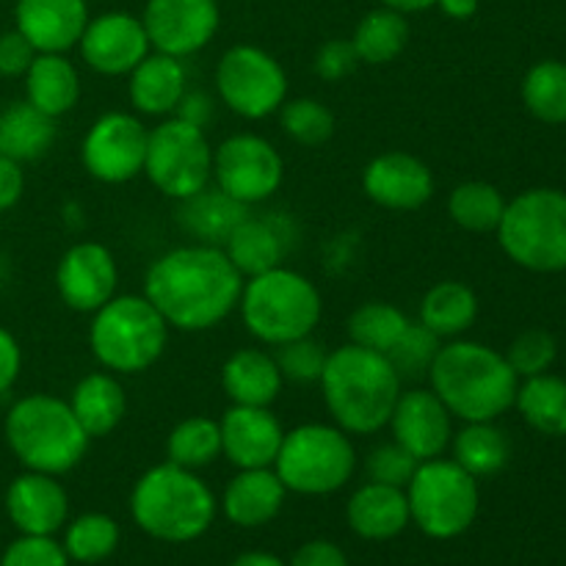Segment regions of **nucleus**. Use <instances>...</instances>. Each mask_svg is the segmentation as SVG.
Returning a JSON list of instances; mask_svg holds the SVG:
<instances>
[{"instance_id": "f257e3e1", "label": "nucleus", "mask_w": 566, "mask_h": 566, "mask_svg": "<svg viewBox=\"0 0 566 566\" xmlns=\"http://www.w3.org/2000/svg\"><path fill=\"white\" fill-rule=\"evenodd\" d=\"M243 276L221 247L186 243L160 254L144 276V296L169 329L208 332L238 310Z\"/></svg>"}, {"instance_id": "f03ea898", "label": "nucleus", "mask_w": 566, "mask_h": 566, "mask_svg": "<svg viewBox=\"0 0 566 566\" xmlns=\"http://www.w3.org/2000/svg\"><path fill=\"white\" fill-rule=\"evenodd\" d=\"M318 385L335 426L352 437H370L387 429L403 390L387 354L354 343L332 348Z\"/></svg>"}, {"instance_id": "7ed1b4c3", "label": "nucleus", "mask_w": 566, "mask_h": 566, "mask_svg": "<svg viewBox=\"0 0 566 566\" xmlns=\"http://www.w3.org/2000/svg\"><path fill=\"white\" fill-rule=\"evenodd\" d=\"M429 387L462 423L497 420L514 407L520 376L486 343L446 340L429 368Z\"/></svg>"}, {"instance_id": "20e7f679", "label": "nucleus", "mask_w": 566, "mask_h": 566, "mask_svg": "<svg viewBox=\"0 0 566 566\" xmlns=\"http://www.w3.org/2000/svg\"><path fill=\"white\" fill-rule=\"evenodd\" d=\"M138 528L158 542L186 545L208 534L216 520V495L193 470L164 462L142 473L130 492Z\"/></svg>"}, {"instance_id": "39448f33", "label": "nucleus", "mask_w": 566, "mask_h": 566, "mask_svg": "<svg viewBox=\"0 0 566 566\" xmlns=\"http://www.w3.org/2000/svg\"><path fill=\"white\" fill-rule=\"evenodd\" d=\"M3 437L22 468L48 475L75 470L86 459L92 442L70 403L50 392H31L11 403L3 420Z\"/></svg>"}, {"instance_id": "423d86ee", "label": "nucleus", "mask_w": 566, "mask_h": 566, "mask_svg": "<svg viewBox=\"0 0 566 566\" xmlns=\"http://www.w3.org/2000/svg\"><path fill=\"white\" fill-rule=\"evenodd\" d=\"M238 313L254 340L276 348L313 335L324 315V298L302 271L276 265L243 280Z\"/></svg>"}, {"instance_id": "0eeeda50", "label": "nucleus", "mask_w": 566, "mask_h": 566, "mask_svg": "<svg viewBox=\"0 0 566 566\" xmlns=\"http://www.w3.org/2000/svg\"><path fill=\"white\" fill-rule=\"evenodd\" d=\"M169 324L144 293L114 296L92 313L88 348L99 368L116 376H138L153 368L169 346Z\"/></svg>"}, {"instance_id": "6e6552de", "label": "nucleus", "mask_w": 566, "mask_h": 566, "mask_svg": "<svg viewBox=\"0 0 566 566\" xmlns=\"http://www.w3.org/2000/svg\"><path fill=\"white\" fill-rule=\"evenodd\" d=\"M514 265L534 274L566 271V191L528 188L506 202L495 230Z\"/></svg>"}, {"instance_id": "1a4fd4ad", "label": "nucleus", "mask_w": 566, "mask_h": 566, "mask_svg": "<svg viewBox=\"0 0 566 566\" xmlns=\"http://www.w3.org/2000/svg\"><path fill=\"white\" fill-rule=\"evenodd\" d=\"M357 470L352 434L335 423H304L285 431L274 473L287 492L321 497L343 490Z\"/></svg>"}, {"instance_id": "9d476101", "label": "nucleus", "mask_w": 566, "mask_h": 566, "mask_svg": "<svg viewBox=\"0 0 566 566\" xmlns=\"http://www.w3.org/2000/svg\"><path fill=\"white\" fill-rule=\"evenodd\" d=\"M409 517L431 539L462 536L479 517V479L459 468L453 459L420 462L407 484Z\"/></svg>"}, {"instance_id": "9b49d317", "label": "nucleus", "mask_w": 566, "mask_h": 566, "mask_svg": "<svg viewBox=\"0 0 566 566\" xmlns=\"http://www.w3.org/2000/svg\"><path fill=\"white\" fill-rule=\"evenodd\" d=\"M144 175L166 199L193 197L213 182V147L202 127L166 116L149 127Z\"/></svg>"}, {"instance_id": "f8f14e48", "label": "nucleus", "mask_w": 566, "mask_h": 566, "mask_svg": "<svg viewBox=\"0 0 566 566\" xmlns=\"http://www.w3.org/2000/svg\"><path fill=\"white\" fill-rule=\"evenodd\" d=\"M221 105L241 119L258 122L276 114L287 99V72L258 44H232L216 64Z\"/></svg>"}, {"instance_id": "ddd939ff", "label": "nucleus", "mask_w": 566, "mask_h": 566, "mask_svg": "<svg viewBox=\"0 0 566 566\" xmlns=\"http://www.w3.org/2000/svg\"><path fill=\"white\" fill-rule=\"evenodd\" d=\"M285 180L280 149L260 133H235L213 149V186L235 202H269Z\"/></svg>"}, {"instance_id": "4468645a", "label": "nucleus", "mask_w": 566, "mask_h": 566, "mask_svg": "<svg viewBox=\"0 0 566 566\" xmlns=\"http://www.w3.org/2000/svg\"><path fill=\"white\" fill-rule=\"evenodd\" d=\"M149 127L142 116L108 111L88 125L81 142V164L97 182L122 186L144 175Z\"/></svg>"}, {"instance_id": "2eb2a0df", "label": "nucleus", "mask_w": 566, "mask_h": 566, "mask_svg": "<svg viewBox=\"0 0 566 566\" xmlns=\"http://www.w3.org/2000/svg\"><path fill=\"white\" fill-rule=\"evenodd\" d=\"M142 22L153 50L188 59L219 33V0H147Z\"/></svg>"}, {"instance_id": "dca6fc26", "label": "nucleus", "mask_w": 566, "mask_h": 566, "mask_svg": "<svg viewBox=\"0 0 566 566\" xmlns=\"http://www.w3.org/2000/svg\"><path fill=\"white\" fill-rule=\"evenodd\" d=\"M119 265L105 243H72L55 265V291L72 313L92 315L116 296Z\"/></svg>"}, {"instance_id": "f3484780", "label": "nucleus", "mask_w": 566, "mask_h": 566, "mask_svg": "<svg viewBox=\"0 0 566 566\" xmlns=\"http://www.w3.org/2000/svg\"><path fill=\"white\" fill-rule=\"evenodd\" d=\"M77 50L88 70L105 77H122L136 70L153 44H149L142 17L127 14V11H105V14L88 17Z\"/></svg>"}, {"instance_id": "a211bd4d", "label": "nucleus", "mask_w": 566, "mask_h": 566, "mask_svg": "<svg viewBox=\"0 0 566 566\" xmlns=\"http://www.w3.org/2000/svg\"><path fill=\"white\" fill-rule=\"evenodd\" d=\"M434 171L412 153L390 149L363 169V191L374 205L396 213L420 210L434 197Z\"/></svg>"}, {"instance_id": "6ab92c4d", "label": "nucleus", "mask_w": 566, "mask_h": 566, "mask_svg": "<svg viewBox=\"0 0 566 566\" xmlns=\"http://www.w3.org/2000/svg\"><path fill=\"white\" fill-rule=\"evenodd\" d=\"M387 429L392 431V440L407 448L418 462H429L442 457L451 446L453 415L431 387H412L401 390Z\"/></svg>"}, {"instance_id": "aec40b11", "label": "nucleus", "mask_w": 566, "mask_h": 566, "mask_svg": "<svg viewBox=\"0 0 566 566\" xmlns=\"http://www.w3.org/2000/svg\"><path fill=\"white\" fill-rule=\"evenodd\" d=\"M221 429V457L238 470L274 468L280 453L282 429L280 418L271 407H238L232 403L219 420Z\"/></svg>"}, {"instance_id": "412c9836", "label": "nucleus", "mask_w": 566, "mask_h": 566, "mask_svg": "<svg viewBox=\"0 0 566 566\" xmlns=\"http://www.w3.org/2000/svg\"><path fill=\"white\" fill-rule=\"evenodd\" d=\"M6 514L22 536H53L70 517V497L59 475L25 470L6 490Z\"/></svg>"}, {"instance_id": "4be33fe9", "label": "nucleus", "mask_w": 566, "mask_h": 566, "mask_svg": "<svg viewBox=\"0 0 566 566\" xmlns=\"http://www.w3.org/2000/svg\"><path fill=\"white\" fill-rule=\"evenodd\" d=\"M86 0H17L14 28L36 53H66L77 48L88 25Z\"/></svg>"}, {"instance_id": "5701e85b", "label": "nucleus", "mask_w": 566, "mask_h": 566, "mask_svg": "<svg viewBox=\"0 0 566 566\" xmlns=\"http://www.w3.org/2000/svg\"><path fill=\"white\" fill-rule=\"evenodd\" d=\"M293 243V227L291 221L282 219V216L269 213V216H252L249 213L235 230L230 232V238L224 241V254L230 258V263L241 271V276L263 274V271L276 269V265H285L287 252H291Z\"/></svg>"}, {"instance_id": "b1692460", "label": "nucleus", "mask_w": 566, "mask_h": 566, "mask_svg": "<svg viewBox=\"0 0 566 566\" xmlns=\"http://www.w3.org/2000/svg\"><path fill=\"white\" fill-rule=\"evenodd\" d=\"M188 92V70L182 59L149 50L127 75V97L138 116L166 119L175 116L182 94Z\"/></svg>"}, {"instance_id": "393cba45", "label": "nucleus", "mask_w": 566, "mask_h": 566, "mask_svg": "<svg viewBox=\"0 0 566 566\" xmlns=\"http://www.w3.org/2000/svg\"><path fill=\"white\" fill-rule=\"evenodd\" d=\"M285 497L287 490L274 468L238 470L224 486L221 509H224V517L238 528H260L282 512Z\"/></svg>"}, {"instance_id": "a878e982", "label": "nucleus", "mask_w": 566, "mask_h": 566, "mask_svg": "<svg viewBox=\"0 0 566 566\" xmlns=\"http://www.w3.org/2000/svg\"><path fill=\"white\" fill-rule=\"evenodd\" d=\"M348 525L357 536L368 542H387L401 534L412 517H409L407 490L368 481L352 495L346 506Z\"/></svg>"}, {"instance_id": "bb28decb", "label": "nucleus", "mask_w": 566, "mask_h": 566, "mask_svg": "<svg viewBox=\"0 0 566 566\" xmlns=\"http://www.w3.org/2000/svg\"><path fill=\"white\" fill-rule=\"evenodd\" d=\"M282 379L276 359L263 348H238L221 365V387L238 407H271L280 398Z\"/></svg>"}, {"instance_id": "cd10ccee", "label": "nucleus", "mask_w": 566, "mask_h": 566, "mask_svg": "<svg viewBox=\"0 0 566 566\" xmlns=\"http://www.w3.org/2000/svg\"><path fill=\"white\" fill-rule=\"evenodd\" d=\"M66 403L92 440L114 434L127 415V392L111 370H94V374L83 376L72 387Z\"/></svg>"}, {"instance_id": "c85d7f7f", "label": "nucleus", "mask_w": 566, "mask_h": 566, "mask_svg": "<svg viewBox=\"0 0 566 566\" xmlns=\"http://www.w3.org/2000/svg\"><path fill=\"white\" fill-rule=\"evenodd\" d=\"M22 77H25L28 103L53 119L66 116L81 103V72L66 59V53H36Z\"/></svg>"}, {"instance_id": "c756f323", "label": "nucleus", "mask_w": 566, "mask_h": 566, "mask_svg": "<svg viewBox=\"0 0 566 566\" xmlns=\"http://www.w3.org/2000/svg\"><path fill=\"white\" fill-rule=\"evenodd\" d=\"M177 205H180L177 221H180L182 232L193 238V243H210V247H224L230 232L249 216L247 205L227 197L213 182Z\"/></svg>"}, {"instance_id": "7c9ffc66", "label": "nucleus", "mask_w": 566, "mask_h": 566, "mask_svg": "<svg viewBox=\"0 0 566 566\" xmlns=\"http://www.w3.org/2000/svg\"><path fill=\"white\" fill-rule=\"evenodd\" d=\"M479 318V296L470 285L457 280L437 282L420 298V321L440 340H457L473 329Z\"/></svg>"}, {"instance_id": "2f4dec72", "label": "nucleus", "mask_w": 566, "mask_h": 566, "mask_svg": "<svg viewBox=\"0 0 566 566\" xmlns=\"http://www.w3.org/2000/svg\"><path fill=\"white\" fill-rule=\"evenodd\" d=\"M453 462L468 470L473 479H490L501 473L512 459V442L509 434L495 426V420H481V423H464L451 437Z\"/></svg>"}, {"instance_id": "473e14b6", "label": "nucleus", "mask_w": 566, "mask_h": 566, "mask_svg": "<svg viewBox=\"0 0 566 566\" xmlns=\"http://www.w3.org/2000/svg\"><path fill=\"white\" fill-rule=\"evenodd\" d=\"M55 142V119L33 108L28 99L11 103L0 111V153L20 160H39Z\"/></svg>"}, {"instance_id": "72a5a7b5", "label": "nucleus", "mask_w": 566, "mask_h": 566, "mask_svg": "<svg viewBox=\"0 0 566 566\" xmlns=\"http://www.w3.org/2000/svg\"><path fill=\"white\" fill-rule=\"evenodd\" d=\"M409 36H412V28H409L407 14L379 6L357 22L352 44L359 55V64L385 66L407 50Z\"/></svg>"}, {"instance_id": "f704fd0d", "label": "nucleus", "mask_w": 566, "mask_h": 566, "mask_svg": "<svg viewBox=\"0 0 566 566\" xmlns=\"http://www.w3.org/2000/svg\"><path fill=\"white\" fill-rule=\"evenodd\" d=\"M514 407L525 423L545 437H566V379L539 374L523 379Z\"/></svg>"}, {"instance_id": "c9c22d12", "label": "nucleus", "mask_w": 566, "mask_h": 566, "mask_svg": "<svg viewBox=\"0 0 566 566\" xmlns=\"http://www.w3.org/2000/svg\"><path fill=\"white\" fill-rule=\"evenodd\" d=\"M221 457V429L219 420L208 415H191L180 420L166 437V462L186 470L210 468Z\"/></svg>"}, {"instance_id": "e433bc0d", "label": "nucleus", "mask_w": 566, "mask_h": 566, "mask_svg": "<svg viewBox=\"0 0 566 566\" xmlns=\"http://www.w3.org/2000/svg\"><path fill=\"white\" fill-rule=\"evenodd\" d=\"M503 210H506V197L492 182L468 180L448 193V216L453 224L468 232H495Z\"/></svg>"}, {"instance_id": "4c0bfd02", "label": "nucleus", "mask_w": 566, "mask_h": 566, "mask_svg": "<svg viewBox=\"0 0 566 566\" xmlns=\"http://www.w3.org/2000/svg\"><path fill=\"white\" fill-rule=\"evenodd\" d=\"M409 315L390 302H365L348 315V343L387 354L403 332L409 329Z\"/></svg>"}, {"instance_id": "58836bf2", "label": "nucleus", "mask_w": 566, "mask_h": 566, "mask_svg": "<svg viewBox=\"0 0 566 566\" xmlns=\"http://www.w3.org/2000/svg\"><path fill=\"white\" fill-rule=\"evenodd\" d=\"M523 103L545 125H566V61L545 59L523 77Z\"/></svg>"}, {"instance_id": "ea45409f", "label": "nucleus", "mask_w": 566, "mask_h": 566, "mask_svg": "<svg viewBox=\"0 0 566 566\" xmlns=\"http://www.w3.org/2000/svg\"><path fill=\"white\" fill-rule=\"evenodd\" d=\"M119 545V525L114 517L99 512L81 514L66 525L64 534V553L72 562L97 564L105 562Z\"/></svg>"}, {"instance_id": "a19ab883", "label": "nucleus", "mask_w": 566, "mask_h": 566, "mask_svg": "<svg viewBox=\"0 0 566 566\" xmlns=\"http://www.w3.org/2000/svg\"><path fill=\"white\" fill-rule=\"evenodd\" d=\"M280 125L298 147H321L335 136V114L318 97H293L282 103Z\"/></svg>"}, {"instance_id": "79ce46f5", "label": "nucleus", "mask_w": 566, "mask_h": 566, "mask_svg": "<svg viewBox=\"0 0 566 566\" xmlns=\"http://www.w3.org/2000/svg\"><path fill=\"white\" fill-rule=\"evenodd\" d=\"M326 357H329V352L313 335L296 337V340L282 343V346L274 348V359L282 379L293 381V385H318L321 374L326 368Z\"/></svg>"}, {"instance_id": "37998d69", "label": "nucleus", "mask_w": 566, "mask_h": 566, "mask_svg": "<svg viewBox=\"0 0 566 566\" xmlns=\"http://www.w3.org/2000/svg\"><path fill=\"white\" fill-rule=\"evenodd\" d=\"M440 346L442 340L434 332L426 329L423 324H409V329L403 332L401 340L387 352V359L392 363L396 374L401 376V381L420 379V376H429V368L431 363H434Z\"/></svg>"}, {"instance_id": "c03bdc74", "label": "nucleus", "mask_w": 566, "mask_h": 566, "mask_svg": "<svg viewBox=\"0 0 566 566\" xmlns=\"http://www.w3.org/2000/svg\"><path fill=\"white\" fill-rule=\"evenodd\" d=\"M503 357H506V363L512 365V370L520 379L547 374L558 357L556 337L545 329H528L523 332V335L514 337L512 346L506 348Z\"/></svg>"}, {"instance_id": "a18cd8bd", "label": "nucleus", "mask_w": 566, "mask_h": 566, "mask_svg": "<svg viewBox=\"0 0 566 566\" xmlns=\"http://www.w3.org/2000/svg\"><path fill=\"white\" fill-rule=\"evenodd\" d=\"M418 459L407 451V448L398 446L396 440L381 442L365 459V473H368V481H376V484L387 486H401L407 490V484L412 481L415 470H418Z\"/></svg>"}, {"instance_id": "49530a36", "label": "nucleus", "mask_w": 566, "mask_h": 566, "mask_svg": "<svg viewBox=\"0 0 566 566\" xmlns=\"http://www.w3.org/2000/svg\"><path fill=\"white\" fill-rule=\"evenodd\" d=\"M0 566H70V556L53 536H20L6 547Z\"/></svg>"}, {"instance_id": "de8ad7c7", "label": "nucleus", "mask_w": 566, "mask_h": 566, "mask_svg": "<svg viewBox=\"0 0 566 566\" xmlns=\"http://www.w3.org/2000/svg\"><path fill=\"white\" fill-rule=\"evenodd\" d=\"M315 75L326 83H340L348 75H354L359 66V55L354 50L352 39H329L315 53Z\"/></svg>"}, {"instance_id": "09e8293b", "label": "nucleus", "mask_w": 566, "mask_h": 566, "mask_svg": "<svg viewBox=\"0 0 566 566\" xmlns=\"http://www.w3.org/2000/svg\"><path fill=\"white\" fill-rule=\"evenodd\" d=\"M33 59H36V50H33V44L17 28L0 33V75L22 77Z\"/></svg>"}, {"instance_id": "8fccbe9b", "label": "nucleus", "mask_w": 566, "mask_h": 566, "mask_svg": "<svg viewBox=\"0 0 566 566\" xmlns=\"http://www.w3.org/2000/svg\"><path fill=\"white\" fill-rule=\"evenodd\" d=\"M213 111H216V99L210 97L208 92H202V88H188L186 94H182L180 105H177L175 116L177 119L188 122V125L193 127H208L210 122H213Z\"/></svg>"}, {"instance_id": "3c124183", "label": "nucleus", "mask_w": 566, "mask_h": 566, "mask_svg": "<svg viewBox=\"0 0 566 566\" xmlns=\"http://www.w3.org/2000/svg\"><path fill=\"white\" fill-rule=\"evenodd\" d=\"M22 370V348L6 326H0V396L17 385Z\"/></svg>"}, {"instance_id": "603ef678", "label": "nucleus", "mask_w": 566, "mask_h": 566, "mask_svg": "<svg viewBox=\"0 0 566 566\" xmlns=\"http://www.w3.org/2000/svg\"><path fill=\"white\" fill-rule=\"evenodd\" d=\"M22 191H25L22 164L0 153V213L14 208V205L22 199Z\"/></svg>"}, {"instance_id": "864d4df0", "label": "nucleus", "mask_w": 566, "mask_h": 566, "mask_svg": "<svg viewBox=\"0 0 566 566\" xmlns=\"http://www.w3.org/2000/svg\"><path fill=\"white\" fill-rule=\"evenodd\" d=\"M291 566H348V562L346 553H343L335 542L315 539L298 547Z\"/></svg>"}, {"instance_id": "5fc2aeb1", "label": "nucleus", "mask_w": 566, "mask_h": 566, "mask_svg": "<svg viewBox=\"0 0 566 566\" xmlns=\"http://www.w3.org/2000/svg\"><path fill=\"white\" fill-rule=\"evenodd\" d=\"M481 0H437V9L451 20H470L479 11Z\"/></svg>"}, {"instance_id": "6e6d98bb", "label": "nucleus", "mask_w": 566, "mask_h": 566, "mask_svg": "<svg viewBox=\"0 0 566 566\" xmlns=\"http://www.w3.org/2000/svg\"><path fill=\"white\" fill-rule=\"evenodd\" d=\"M381 6L392 11H401V14H420V11H429L434 9L437 0H379Z\"/></svg>"}, {"instance_id": "4d7b16f0", "label": "nucleus", "mask_w": 566, "mask_h": 566, "mask_svg": "<svg viewBox=\"0 0 566 566\" xmlns=\"http://www.w3.org/2000/svg\"><path fill=\"white\" fill-rule=\"evenodd\" d=\"M232 566H285L282 564V558L271 556V553H243V556H238L235 562H232Z\"/></svg>"}, {"instance_id": "13d9d810", "label": "nucleus", "mask_w": 566, "mask_h": 566, "mask_svg": "<svg viewBox=\"0 0 566 566\" xmlns=\"http://www.w3.org/2000/svg\"><path fill=\"white\" fill-rule=\"evenodd\" d=\"M3 282H6V258L0 254V287H3Z\"/></svg>"}]
</instances>
